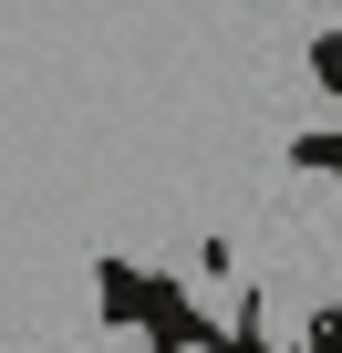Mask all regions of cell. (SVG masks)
Here are the masks:
<instances>
[{
	"label": "cell",
	"instance_id": "1",
	"mask_svg": "<svg viewBox=\"0 0 342 353\" xmlns=\"http://www.w3.org/2000/svg\"><path fill=\"white\" fill-rule=\"evenodd\" d=\"M104 353H145V332H135V322H114V332H104Z\"/></svg>",
	"mask_w": 342,
	"mask_h": 353
},
{
	"label": "cell",
	"instance_id": "2",
	"mask_svg": "<svg viewBox=\"0 0 342 353\" xmlns=\"http://www.w3.org/2000/svg\"><path fill=\"white\" fill-rule=\"evenodd\" d=\"M166 353H218V343H166Z\"/></svg>",
	"mask_w": 342,
	"mask_h": 353
}]
</instances>
